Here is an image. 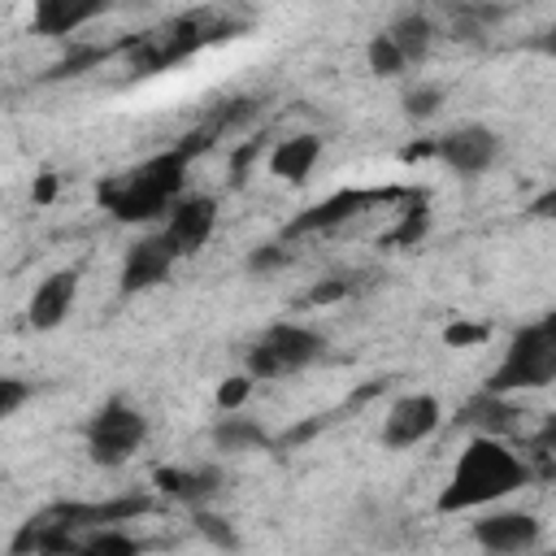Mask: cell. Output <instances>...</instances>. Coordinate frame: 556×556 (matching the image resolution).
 <instances>
[{
	"instance_id": "6da1fadb",
	"label": "cell",
	"mask_w": 556,
	"mask_h": 556,
	"mask_svg": "<svg viewBox=\"0 0 556 556\" xmlns=\"http://www.w3.org/2000/svg\"><path fill=\"white\" fill-rule=\"evenodd\" d=\"M530 478V469L513 456V447H504L500 439H486V434H473L469 447L460 452L447 486L439 491V513H465V508H478V504H491L508 491H517L521 482Z\"/></svg>"
},
{
	"instance_id": "7a4b0ae2",
	"label": "cell",
	"mask_w": 556,
	"mask_h": 556,
	"mask_svg": "<svg viewBox=\"0 0 556 556\" xmlns=\"http://www.w3.org/2000/svg\"><path fill=\"white\" fill-rule=\"evenodd\" d=\"M187 161H191V156H187L182 148L161 152V156L143 161L139 169H130L126 178L104 182V187H100V204H104L117 222H152V217L182 191Z\"/></svg>"
},
{
	"instance_id": "3957f363",
	"label": "cell",
	"mask_w": 556,
	"mask_h": 556,
	"mask_svg": "<svg viewBox=\"0 0 556 556\" xmlns=\"http://www.w3.org/2000/svg\"><path fill=\"white\" fill-rule=\"evenodd\" d=\"M556 378V317H543L513 334L500 369L486 378V395L547 387Z\"/></svg>"
},
{
	"instance_id": "277c9868",
	"label": "cell",
	"mask_w": 556,
	"mask_h": 556,
	"mask_svg": "<svg viewBox=\"0 0 556 556\" xmlns=\"http://www.w3.org/2000/svg\"><path fill=\"white\" fill-rule=\"evenodd\" d=\"M321 348H326V339H321L317 330L282 321V326L265 330V334L252 343L248 369H252L256 378H282V374H295V369H304L308 361H317Z\"/></svg>"
},
{
	"instance_id": "5b68a950",
	"label": "cell",
	"mask_w": 556,
	"mask_h": 556,
	"mask_svg": "<svg viewBox=\"0 0 556 556\" xmlns=\"http://www.w3.org/2000/svg\"><path fill=\"white\" fill-rule=\"evenodd\" d=\"M222 30H226V26H217L208 13L174 17L169 26L148 30V35L135 43V65H139V70H165L169 61L191 56V52H195V48H204L208 39H222Z\"/></svg>"
},
{
	"instance_id": "8992f818",
	"label": "cell",
	"mask_w": 556,
	"mask_h": 556,
	"mask_svg": "<svg viewBox=\"0 0 556 556\" xmlns=\"http://www.w3.org/2000/svg\"><path fill=\"white\" fill-rule=\"evenodd\" d=\"M148 421L139 408H130L126 400H109L91 421H87V447L96 465H122L130 460V452L143 443Z\"/></svg>"
},
{
	"instance_id": "52a82bcc",
	"label": "cell",
	"mask_w": 556,
	"mask_h": 556,
	"mask_svg": "<svg viewBox=\"0 0 556 556\" xmlns=\"http://www.w3.org/2000/svg\"><path fill=\"white\" fill-rule=\"evenodd\" d=\"M404 195H413V191H400V187H374V191L352 187V191H334V195H326L321 204L304 208V213L282 230V239H300V235H313V230H330V226H339V222H348V217H356V213H365V208H374V204H391V200H404Z\"/></svg>"
},
{
	"instance_id": "ba28073f",
	"label": "cell",
	"mask_w": 556,
	"mask_h": 556,
	"mask_svg": "<svg viewBox=\"0 0 556 556\" xmlns=\"http://www.w3.org/2000/svg\"><path fill=\"white\" fill-rule=\"evenodd\" d=\"M439 421H443V408L434 395H404L382 417V443L387 447H417L421 439H430L439 430Z\"/></svg>"
},
{
	"instance_id": "9c48e42d",
	"label": "cell",
	"mask_w": 556,
	"mask_h": 556,
	"mask_svg": "<svg viewBox=\"0 0 556 556\" xmlns=\"http://www.w3.org/2000/svg\"><path fill=\"white\" fill-rule=\"evenodd\" d=\"M70 547H74V530H70V521L61 517V504H52V508L26 517L22 530H17L13 543H9L13 556H65Z\"/></svg>"
},
{
	"instance_id": "30bf717a",
	"label": "cell",
	"mask_w": 556,
	"mask_h": 556,
	"mask_svg": "<svg viewBox=\"0 0 556 556\" xmlns=\"http://www.w3.org/2000/svg\"><path fill=\"white\" fill-rule=\"evenodd\" d=\"M213 222H217V200H208V195L178 200L169 213V226H165V243L174 248V256H191L208 243Z\"/></svg>"
},
{
	"instance_id": "8fae6325",
	"label": "cell",
	"mask_w": 556,
	"mask_h": 556,
	"mask_svg": "<svg viewBox=\"0 0 556 556\" xmlns=\"http://www.w3.org/2000/svg\"><path fill=\"white\" fill-rule=\"evenodd\" d=\"M434 152H439L452 169H460V174H478V169H486V165L495 161V152H500V135L486 130V126H460V130L443 135V139L434 143Z\"/></svg>"
},
{
	"instance_id": "7c38bea8",
	"label": "cell",
	"mask_w": 556,
	"mask_h": 556,
	"mask_svg": "<svg viewBox=\"0 0 556 556\" xmlns=\"http://www.w3.org/2000/svg\"><path fill=\"white\" fill-rule=\"evenodd\" d=\"M174 261H178V256H174V248L165 243V235H148V239L130 243V252H126V261H122V291L135 295V291H143V287H156V282L169 274Z\"/></svg>"
},
{
	"instance_id": "4fadbf2b",
	"label": "cell",
	"mask_w": 556,
	"mask_h": 556,
	"mask_svg": "<svg viewBox=\"0 0 556 556\" xmlns=\"http://www.w3.org/2000/svg\"><path fill=\"white\" fill-rule=\"evenodd\" d=\"M74 295H78V269H56V274H48L39 287H35V295H30V326L35 330H52V326H61L65 317H70V308H74Z\"/></svg>"
},
{
	"instance_id": "5bb4252c",
	"label": "cell",
	"mask_w": 556,
	"mask_h": 556,
	"mask_svg": "<svg viewBox=\"0 0 556 556\" xmlns=\"http://www.w3.org/2000/svg\"><path fill=\"white\" fill-rule=\"evenodd\" d=\"M473 539L486 547V552H526L539 543V517L530 513H495L486 521L473 526Z\"/></svg>"
},
{
	"instance_id": "9a60e30c",
	"label": "cell",
	"mask_w": 556,
	"mask_h": 556,
	"mask_svg": "<svg viewBox=\"0 0 556 556\" xmlns=\"http://www.w3.org/2000/svg\"><path fill=\"white\" fill-rule=\"evenodd\" d=\"M152 478L178 504H204L208 495L222 491V469H213V465H200V469H169V465H161Z\"/></svg>"
},
{
	"instance_id": "2e32d148",
	"label": "cell",
	"mask_w": 556,
	"mask_h": 556,
	"mask_svg": "<svg viewBox=\"0 0 556 556\" xmlns=\"http://www.w3.org/2000/svg\"><path fill=\"white\" fill-rule=\"evenodd\" d=\"M100 13H104V4H96V0H43V4H35V30L39 35H74L83 22H91Z\"/></svg>"
},
{
	"instance_id": "e0dca14e",
	"label": "cell",
	"mask_w": 556,
	"mask_h": 556,
	"mask_svg": "<svg viewBox=\"0 0 556 556\" xmlns=\"http://www.w3.org/2000/svg\"><path fill=\"white\" fill-rule=\"evenodd\" d=\"M517 408L513 404H504V395H473L465 408H460V426H473L478 434H486V439H495V434H504V430H517Z\"/></svg>"
},
{
	"instance_id": "ac0fdd59",
	"label": "cell",
	"mask_w": 556,
	"mask_h": 556,
	"mask_svg": "<svg viewBox=\"0 0 556 556\" xmlns=\"http://www.w3.org/2000/svg\"><path fill=\"white\" fill-rule=\"evenodd\" d=\"M317 156H321V139H317V135H295V139H287V143L274 148L269 169H274L278 178H287V182H300V178L317 165Z\"/></svg>"
},
{
	"instance_id": "d6986e66",
	"label": "cell",
	"mask_w": 556,
	"mask_h": 556,
	"mask_svg": "<svg viewBox=\"0 0 556 556\" xmlns=\"http://www.w3.org/2000/svg\"><path fill=\"white\" fill-rule=\"evenodd\" d=\"M391 43H395V52L404 56V65L408 61H417V56H426V48H430V22L421 17V13H404V17H395L387 30H382Z\"/></svg>"
},
{
	"instance_id": "ffe728a7",
	"label": "cell",
	"mask_w": 556,
	"mask_h": 556,
	"mask_svg": "<svg viewBox=\"0 0 556 556\" xmlns=\"http://www.w3.org/2000/svg\"><path fill=\"white\" fill-rule=\"evenodd\" d=\"M213 443H217L222 452H252V447H265L269 434H265V426L252 421V417H222V421L213 426Z\"/></svg>"
},
{
	"instance_id": "44dd1931",
	"label": "cell",
	"mask_w": 556,
	"mask_h": 556,
	"mask_svg": "<svg viewBox=\"0 0 556 556\" xmlns=\"http://www.w3.org/2000/svg\"><path fill=\"white\" fill-rule=\"evenodd\" d=\"M139 552H143V547H139L130 534H122V530H100V534L74 543L65 556H139Z\"/></svg>"
},
{
	"instance_id": "7402d4cb",
	"label": "cell",
	"mask_w": 556,
	"mask_h": 556,
	"mask_svg": "<svg viewBox=\"0 0 556 556\" xmlns=\"http://www.w3.org/2000/svg\"><path fill=\"white\" fill-rule=\"evenodd\" d=\"M369 70L382 74V78H391V74L404 70V56L395 52V43H391L387 35H374V39H369Z\"/></svg>"
},
{
	"instance_id": "603a6c76",
	"label": "cell",
	"mask_w": 556,
	"mask_h": 556,
	"mask_svg": "<svg viewBox=\"0 0 556 556\" xmlns=\"http://www.w3.org/2000/svg\"><path fill=\"white\" fill-rule=\"evenodd\" d=\"M195 530H200L208 543H217L222 552H235V547H239L235 530H230V526H226V517H217V513H195Z\"/></svg>"
},
{
	"instance_id": "cb8c5ba5",
	"label": "cell",
	"mask_w": 556,
	"mask_h": 556,
	"mask_svg": "<svg viewBox=\"0 0 556 556\" xmlns=\"http://www.w3.org/2000/svg\"><path fill=\"white\" fill-rule=\"evenodd\" d=\"M248 395H252V378H248V374H235V378H226V382L217 387V408L230 413V408H239Z\"/></svg>"
},
{
	"instance_id": "d4e9b609",
	"label": "cell",
	"mask_w": 556,
	"mask_h": 556,
	"mask_svg": "<svg viewBox=\"0 0 556 556\" xmlns=\"http://www.w3.org/2000/svg\"><path fill=\"white\" fill-rule=\"evenodd\" d=\"M439 100H443L439 87H413V91L404 96V113H408V117H430V113L439 109Z\"/></svg>"
},
{
	"instance_id": "484cf974",
	"label": "cell",
	"mask_w": 556,
	"mask_h": 556,
	"mask_svg": "<svg viewBox=\"0 0 556 556\" xmlns=\"http://www.w3.org/2000/svg\"><path fill=\"white\" fill-rule=\"evenodd\" d=\"M26 395H30V387L22 382V378H0V421L9 417V413H17L22 404H26Z\"/></svg>"
},
{
	"instance_id": "4316f807",
	"label": "cell",
	"mask_w": 556,
	"mask_h": 556,
	"mask_svg": "<svg viewBox=\"0 0 556 556\" xmlns=\"http://www.w3.org/2000/svg\"><path fill=\"white\" fill-rule=\"evenodd\" d=\"M278 265H287V248H282V243H261V248L248 256V269H252V274H265V269H278Z\"/></svg>"
},
{
	"instance_id": "83f0119b",
	"label": "cell",
	"mask_w": 556,
	"mask_h": 556,
	"mask_svg": "<svg viewBox=\"0 0 556 556\" xmlns=\"http://www.w3.org/2000/svg\"><path fill=\"white\" fill-rule=\"evenodd\" d=\"M486 334H491V330H486V326H469V321H452V326H447V334H443V339H447V343H452V348H465V343H482V339H486Z\"/></svg>"
},
{
	"instance_id": "f1b7e54d",
	"label": "cell",
	"mask_w": 556,
	"mask_h": 556,
	"mask_svg": "<svg viewBox=\"0 0 556 556\" xmlns=\"http://www.w3.org/2000/svg\"><path fill=\"white\" fill-rule=\"evenodd\" d=\"M256 148H261V139H248L243 148H235V156H230V182H243V178H248V169H252V156H256Z\"/></svg>"
},
{
	"instance_id": "f546056e",
	"label": "cell",
	"mask_w": 556,
	"mask_h": 556,
	"mask_svg": "<svg viewBox=\"0 0 556 556\" xmlns=\"http://www.w3.org/2000/svg\"><path fill=\"white\" fill-rule=\"evenodd\" d=\"M348 295V278H326V282H317L313 291H308V304H334V300H343Z\"/></svg>"
},
{
	"instance_id": "4dcf8cb0",
	"label": "cell",
	"mask_w": 556,
	"mask_h": 556,
	"mask_svg": "<svg viewBox=\"0 0 556 556\" xmlns=\"http://www.w3.org/2000/svg\"><path fill=\"white\" fill-rule=\"evenodd\" d=\"M52 191H56V178H52V174H43V178L35 182V200H39V204H48V200H52Z\"/></svg>"
},
{
	"instance_id": "1f68e13d",
	"label": "cell",
	"mask_w": 556,
	"mask_h": 556,
	"mask_svg": "<svg viewBox=\"0 0 556 556\" xmlns=\"http://www.w3.org/2000/svg\"><path fill=\"white\" fill-rule=\"evenodd\" d=\"M552 204H556V191H547V195H539V200H534V213H539V217H552V213H556Z\"/></svg>"
}]
</instances>
